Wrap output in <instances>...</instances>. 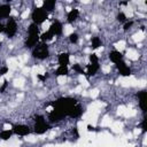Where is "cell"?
Instances as JSON below:
<instances>
[{
	"label": "cell",
	"mask_w": 147,
	"mask_h": 147,
	"mask_svg": "<svg viewBox=\"0 0 147 147\" xmlns=\"http://www.w3.org/2000/svg\"><path fill=\"white\" fill-rule=\"evenodd\" d=\"M54 109H59L62 113L65 114V116H68V113L70 111V109L77 105V100L74 98H60L53 102L49 103Z\"/></svg>",
	"instance_id": "cell-1"
},
{
	"label": "cell",
	"mask_w": 147,
	"mask_h": 147,
	"mask_svg": "<svg viewBox=\"0 0 147 147\" xmlns=\"http://www.w3.org/2000/svg\"><path fill=\"white\" fill-rule=\"evenodd\" d=\"M32 55L33 57L36 59H39V60H44L46 59L48 55H49V51H48V46L46 42H41V44H38L33 51H32Z\"/></svg>",
	"instance_id": "cell-2"
},
{
	"label": "cell",
	"mask_w": 147,
	"mask_h": 147,
	"mask_svg": "<svg viewBox=\"0 0 147 147\" xmlns=\"http://www.w3.org/2000/svg\"><path fill=\"white\" fill-rule=\"evenodd\" d=\"M31 18H32V21H33L34 24H37V25L38 24H41L47 18V11L44 10L41 7H37V8L33 9L32 15H31Z\"/></svg>",
	"instance_id": "cell-3"
},
{
	"label": "cell",
	"mask_w": 147,
	"mask_h": 147,
	"mask_svg": "<svg viewBox=\"0 0 147 147\" xmlns=\"http://www.w3.org/2000/svg\"><path fill=\"white\" fill-rule=\"evenodd\" d=\"M34 121H36L34 132H36L37 134H42V133H45V132L49 129L48 123H46V121L44 119L42 116H40V115L36 116V119H34Z\"/></svg>",
	"instance_id": "cell-4"
},
{
	"label": "cell",
	"mask_w": 147,
	"mask_h": 147,
	"mask_svg": "<svg viewBox=\"0 0 147 147\" xmlns=\"http://www.w3.org/2000/svg\"><path fill=\"white\" fill-rule=\"evenodd\" d=\"M5 31H6V33H7L8 37H14V34L17 31V23H16L15 18H13V17H9L8 18L7 24L5 26Z\"/></svg>",
	"instance_id": "cell-5"
},
{
	"label": "cell",
	"mask_w": 147,
	"mask_h": 147,
	"mask_svg": "<svg viewBox=\"0 0 147 147\" xmlns=\"http://www.w3.org/2000/svg\"><path fill=\"white\" fill-rule=\"evenodd\" d=\"M17 136H26L30 133V127L28 125H24V124H17V125H14L13 126V130H11Z\"/></svg>",
	"instance_id": "cell-6"
},
{
	"label": "cell",
	"mask_w": 147,
	"mask_h": 147,
	"mask_svg": "<svg viewBox=\"0 0 147 147\" xmlns=\"http://www.w3.org/2000/svg\"><path fill=\"white\" fill-rule=\"evenodd\" d=\"M65 116V114L64 113H62L61 110H59V109H53L51 113H49V121L51 122H59V121H61L63 117Z\"/></svg>",
	"instance_id": "cell-7"
},
{
	"label": "cell",
	"mask_w": 147,
	"mask_h": 147,
	"mask_svg": "<svg viewBox=\"0 0 147 147\" xmlns=\"http://www.w3.org/2000/svg\"><path fill=\"white\" fill-rule=\"evenodd\" d=\"M49 32L53 36H59L62 33V24L59 21H55L52 23V25L49 26Z\"/></svg>",
	"instance_id": "cell-8"
},
{
	"label": "cell",
	"mask_w": 147,
	"mask_h": 147,
	"mask_svg": "<svg viewBox=\"0 0 147 147\" xmlns=\"http://www.w3.org/2000/svg\"><path fill=\"white\" fill-rule=\"evenodd\" d=\"M116 67H117V69H118V71H119V74H121L122 76H130V75H131L130 68H129L123 61L116 63Z\"/></svg>",
	"instance_id": "cell-9"
},
{
	"label": "cell",
	"mask_w": 147,
	"mask_h": 147,
	"mask_svg": "<svg viewBox=\"0 0 147 147\" xmlns=\"http://www.w3.org/2000/svg\"><path fill=\"white\" fill-rule=\"evenodd\" d=\"M38 40H39V36H38V33L29 34V37H28L26 40H25V47H28V48L33 47V46L38 42Z\"/></svg>",
	"instance_id": "cell-10"
},
{
	"label": "cell",
	"mask_w": 147,
	"mask_h": 147,
	"mask_svg": "<svg viewBox=\"0 0 147 147\" xmlns=\"http://www.w3.org/2000/svg\"><path fill=\"white\" fill-rule=\"evenodd\" d=\"M83 114V108H82V106L80 105H75L71 109H70V111L68 113V116H70V117H79L80 115Z\"/></svg>",
	"instance_id": "cell-11"
},
{
	"label": "cell",
	"mask_w": 147,
	"mask_h": 147,
	"mask_svg": "<svg viewBox=\"0 0 147 147\" xmlns=\"http://www.w3.org/2000/svg\"><path fill=\"white\" fill-rule=\"evenodd\" d=\"M109 59H110L114 63H118V62L122 61L123 55H122V53L118 52V51H113V52L109 53Z\"/></svg>",
	"instance_id": "cell-12"
},
{
	"label": "cell",
	"mask_w": 147,
	"mask_h": 147,
	"mask_svg": "<svg viewBox=\"0 0 147 147\" xmlns=\"http://www.w3.org/2000/svg\"><path fill=\"white\" fill-rule=\"evenodd\" d=\"M10 11H11V8L9 5H1L0 6V18L9 17Z\"/></svg>",
	"instance_id": "cell-13"
},
{
	"label": "cell",
	"mask_w": 147,
	"mask_h": 147,
	"mask_svg": "<svg viewBox=\"0 0 147 147\" xmlns=\"http://www.w3.org/2000/svg\"><path fill=\"white\" fill-rule=\"evenodd\" d=\"M138 98H139V106L141 108V110L145 113L146 111V106H145V102H146V91H141L138 93Z\"/></svg>",
	"instance_id": "cell-14"
},
{
	"label": "cell",
	"mask_w": 147,
	"mask_h": 147,
	"mask_svg": "<svg viewBox=\"0 0 147 147\" xmlns=\"http://www.w3.org/2000/svg\"><path fill=\"white\" fill-rule=\"evenodd\" d=\"M55 7V0H46L42 2V9L46 11H52Z\"/></svg>",
	"instance_id": "cell-15"
},
{
	"label": "cell",
	"mask_w": 147,
	"mask_h": 147,
	"mask_svg": "<svg viewBox=\"0 0 147 147\" xmlns=\"http://www.w3.org/2000/svg\"><path fill=\"white\" fill-rule=\"evenodd\" d=\"M57 61H59V64L60 65H65L67 67L69 64V54L68 53H61L59 55Z\"/></svg>",
	"instance_id": "cell-16"
},
{
	"label": "cell",
	"mask_w": 147,
	"mask_h": 147,
	"mask_svg": "<svg viewBox=\"0 0 147 147\" xmlns=\"http://www.w3.org/2000/svg\"><path fill=\"white\" fill-rule=\"evenodd\" d=\"M78 15H79V11H78V9H72V10H70L69 13H68V22L69 23H72V22H75L77 18H78Z\"/></svg>",
	"instance_id": "cell-17"
},
{
	"label": "cell",
	"mask_w": 147,
	"mask_h": 147,
	"mask_svg": "<svg viewBox=\"0 0 147 147\" xmlns=\"http://www.w3.org/2000/svg\"><path fill=\"white\" fill-rule=\"evenodd\" d=\"M99 70V63H90L87 65V75L88 76H93L95 75V72Z\"/></svg>",
	"instance_id": "cell-18"
},
{
	"label": "cell",
	"mask_w": 147,
	"mask_h": 147,
	"mask_svg": "<svg viewBox=\"0 0 147 147\" xmlns=\"http://www.w3.org/2000/svg\"><path fill=\"white\" fill-rule=\"evenodd\" d=\"M68 67H65V65H60L57 69H56V71H55V75L56 76H65V75H68Z\"/></svg>",
	"instance_id": "cell-19"
},
{
	"label": "cell",
	"mask_w": 147,
	"mask_h": 147,
	"mask_svg": "<svg viewBox=\"0 0 147 147\" xmlns=\"http://www.w3.org/2000/svg\"><path fill=\"white\" fill-rule=\"evenodd\" d=\"M52 38H53V34H52L49 31H47V32H44V33L40 36V39H41V41H42V42L49 41V40H52Z\"/></svg>",
	"instance_id": "cell-20"
},
{
	"label": "cell",
	"mask_w": 147,
	"mask_h": 147,
	"mask_svg": "<svg viewBox=\"0 0 147 147\" xmlns=\"http://www.w3.org/2000/svg\"><path fill=\"white\" fill-rule=\"evenodd\" d=\"M11 133H13L11 130H5V131H2V132L0 133V138H1L2 140H8V139L10 138Z\"/></svg>",
	"instance_id": "cell-21"
},
{
	"label": "cell",
	"mask_w": 147,
	"mask_h": 147,
	"mask_svg": "<svg viewBox=\"0 0 147 147\" xmlns=\"http://www.w3.org/2000/svg\"><path fill=\"white\" fill-rule=\"evenodd\" d=\"M39 32V29L37 26V24L32 23L30 26H29V34H34V33H38Z\"/></svg>",
	"instance_id": "cell-22"
},
{
	"label": "cell",
	"mask_w": 147,
	"mask_h": 147,
	"mask_svg": "<svg viewBox=\"0 0 147 147\" xmlns=\"http://www.w3.org/2000/svg\"><path fill=\"white\" fill-rule=\"evenodd\" d=\"M99 46H101V40L99 37H93L92 38V47L93 48H98Z\"/></svg>",
	"instance_id": "cell-23"
},
{
	"label": "cell",
	"mask_w": 147,
	"mask_h": 147,
	"mask_svg": "<svg viewBox=\"0 0 147 147\" xmlns=\"http://www.w3.org/2000/svg\"><path fill=\"white\" fill-rule=\"evenodd\" d=\"M69 40H70L72 44H76V42L78 41V34H77V33H71V34L69 36Z\"/></svg>",
	"instance_id": "cell-24"
},
{
	"label": "cell",
	"mask_w": 147,
	"mask_h": 147,
	"mask_svg": "<svg viewBox=\"0 0 147 147\" xmlns=\"http://www.w3.org/2000/svg\"><path fill=\"white\" fill-rule=\"evenodd\" d=\"M117 21L118 22H125L126 21V16L124 13H118L117 14Z\"/></svg>",
	"instance_id": "cell-25"
},
{
	"label": "cell",
	"mask_w": 147,
	"mask_h": 147,
	"mask_svg": "<svg viewBox=\"0 0 147 147\" xmlns=\"http://www.w3.org/2000/svg\"><path fill=\"white\" fill-rule=\"evenodd\" d=\"M72 68H74L75 71H77V72H79V74H84V72H83V68H82L79 64H74Z\"/></svg>",
	"instance_id": "cell-26"
},
{
	"label": "cell",
	"mask_w": 147,
	"mask_h": 147,
	"mask_svg": "<svg viewBox=\"0 0 147 147\" xmlns=\"http://www.w3.org/2000/svg\"><path fill=\"white\" fill-rule=\"evenodd\" d=\"M90 61H91V63H98V56L95 55V54H91L90 55Z\"/></svg>",
	"instance_id": "cell-27"
},
{
	"label": "cell",
	"mask_w": 147,
	"mask_h": 147,
	"mask_svg": "<svg viewBox=\"0 0 147 147\" xmlns=\"http://www.w3.org/2000/svg\"><path fill=\"white\" fill-rule=\"evenodd\" d=\"M7 86H8V82H7V80H5V82H3V84H2V86H1V88H0V92H1V93H3V92H5V90L7 88Z\"/></svg>",
	"instance_id": "cell-28"
},
{
	"label": "cell",
	"mask_w": 147,
	"mask_h": 147,
	"mask_svg": "<svg viewBox=\"0 0 147 147\" xmlns=\"http://www.w3.org/2000/svg\"><path fill=\"white\" fill-rule=\"evenodd\" d=\"M132 24H133V22H132V21H130V22H126V23L124 24V30H127L129 28H131V26H132Z\"/></svg>",
	"instance_id": "cell-29"
},
{
	"label": "cell",
	"mask_w": 147,
	"mask_h": 147,
	"mask_svg": "<svg viewBox=\"0 0 147 147\" xmlns=\"http://www.w3.org/2000/svg\"><path fill=\"white\" fill-rule=\"evenodd\" d=\"M7 71H8V68H7V67H2V68H0V76L5 75Z\"/></svg>",
	"instance_id": "cell-30"
},
{
	"label": "cell",
	"mask_w": 147,
	"mask_h": 147,
	"mask_svg": "<svg viewBox=\"0 0 147 147\" xmlns=\"http://www.w3.org/2000/svg\"><path fill=\"white\" fill-rule=\"evenodd\" d=\"M141 126H142V131H144V132H146V118H145V117H144V119H142Z\"/></svg>",
	"instance_id": "cell-31"
},
{
	"label": "cell",
	"mask_w": 147,
	"mask_h": 147,
	"mask_svg": "<svg viewBox=\"0 0 147 147\" xmlns=\"http://www.w3.org/2000/svg\"><path fill=\"white\" fill-rule=\"evenodd\" d=\"M37 77H38V78H39V79H40V80H45V79H46V77H47V76H46V75H45V76H42V75H38V76H37Z\"/></svg>",
	"instance_id": "cell-32"
},
{
	"label": "cell",
	"mask_w": 147,
	"mask_h": 147,
	"mask_svg": "<svg viewBox=\"0 0 147 147\" xmlns=\"http://www.w3.org/2000/svg\"><path fill=\"white\" fill-rule=\"evenodd\" d=\"M5 31V25L0 23V32H3Z\"/></svg>",
	"instance_id": "cell-33"
},
{
	"label": "cell",
	"mask_w": 147,
	"mask_h": 147,
	"mask_svg": "<svg viewBox=\"0 0 147 147\" xmlns=\"http://www.w3.org/2000/svg\"><path fill=\"white\" fill-rule=\"evenodd\" d=\"M87 130H88V131H93V130H94V127H93V126H91V125H87Z\"/></svg>",
	"instance_id": "cell-34"
}]
</instances>
